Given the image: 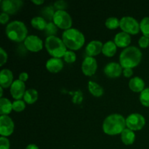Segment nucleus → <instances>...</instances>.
Instances as JSON below:
<instances>
[{
	"instance_id": "obj_1",
	"label": "nucleus",
	"mask_w": 149,
	"mask_h": 149,
	"mask_svg": "<svg viewBox=\"0 0 149 149\" xmlns=\"http://www.w3.org/2000/svg\"><path fill=\"white\" fill-rule=\"evenodd\" d=\"M126 119L122 115L113 113L105 119L103 123V132L109 135H114L122 133L125 129Z\"/></svg>"
},
{
	"instance_id": "obj_2",
	"label": "nucleus",
	"mask_w": 149,
	"mask_h": 149,
	"mask_svg": "<svg viewBox=\"0 0 149 149\" xmlns=\"http://www.w3.org/2000/svg\"><path fill=\"white\" fill-rule=\"evenodd\" d=\"M142 58V52L135 46L127 47L120 54L119 61L122 67L132 68L140 63Z\"/></svg>"
},
{
	"instance_id": "obj_3",
	"label": "nucleus",
	"mask_w": 149,
	"mask_h": 149,
	"mask_svg": "<svg viewBox=\"0 0 149 149\" xmlns=\"http://www.w3.org/2000/svg\"><path fill=\"white\" fill-rule=\"evenodd\" d=\"M62 40L66 47L77 50L84 45L85 39L84 34L80 31L71 28L64 31L62 35Z\"/></svg>"
},
{
	"instance_id": "obj_4",
	"label": "nucleus",
	"mask_w": 149,
	"mask_h": 149,
	"mask_svg": "<svg viewBox=\"0 0 149 149\" xmlns=\"http://www.w3.org/2000/svg\"><path fill=\"white\" fill-rule=\"evenodd\" d=\"M6 33L9 39L16 42H20L27 37L28 30L23 22L14 20L10 22L6 27Z\"/></svg>"
},
{
	"instance_id": "obj_5",
	"label": "nucleus",
	"mask_w": 149,
	"mask_h": 149,
	"mask_svg": "<svg viewBox=\"0 0 149 149\" xmlns=\"http://www.w3.org/2000/svg\"><path fill=\"white\" fill-rule=\"evenodd\" d=\"M45 47L49 55L54 58H61L66 52V46L62 39L56 36H47L45 40Z\"/></svg>"
},
{
	"instance_id": "obj_6",
	"label": "nucleus",
	"mask_w": 149,
	"mask_h": 149,
	"mask_svg": "<svg viewBox=\"0 0 149 149\" xmlns=\"http://www.w3.org/2000/svg\"><path fill=\"white\" fill-rule=\"evenodd\" d=\"M53 23L58 27L67 30L71 29L72 19L71 15L65 10H56L53 17Z\"/></svg>"
},
{
	"instance_id": "obj_7",
	"label": "nucleus",
	"mask_w": 149,
	"mask_h": 149,
	"mask_svg": "<svg viewBox=\"0 0 149 149\" xmlns=\"http://www.w3.org/2000/svg\"><path fill=\"white\" fill-rule=\"evenodd\" d=\"M120 28L124 32L131 34H136L141 29L138 20L130 16H125L121 19Z\"/></svg>"
},
{
	"instance_id": "obj_8",
	"label": "nucleus",
	"mask_w": 149,
	"mask_h": 149,
	"mask_svg": "<svg viewBox=\"0 0 149 149\" xmlns=\"http://www.w3.org/2000/svg\"><path fill=\"white\" fill-rule=\"evenodd\" d=\"M146 119L143 115L134 113L129 115L126 119V126L132 131L140 130L144 127Z\"/></svg>"
},
{
	"instance_id": "obj_9",
	"label": "nucleus",
	"mask_w": 149,
	"mask_h": 149,
	"mask_svg": "<svg viewBox=\"0 0 149 149\" xmlns=\"http://www.w3.org/2000/svg\"><path fill=\"white\" fill-rule=\"evenodd\" d=\"M14 131V122L7 115L0 116V134L1 136L7 137Z\"/></svg>"
},
{
	"instance_id": "obj_10",
	"label": "nucleus",
	"mask_w": 149,
	"mask_h": 149,
	"mask_svg": "<svg viewBox=\"0 0 149 149\" xmlns=\"http://www.w3.org/2000/svg\"><path fill=\"white\" fill-rule=\"evenodd\" d=\"M21 0H3L1 1V10L3 13L13 15L17 13L23 6Z\"/></svg>"
},
{
	"instance_id": "obj_11",
	"label": "nucleus",
	"mask_w": 149,
	"mask_h": 149,
	"mask_svg": "<svg viewBox=\"0 0 149 149\" xmlns=\"http://www.w3.org/2000/svg\"><path fill=\"white\" fill-rule=\"evenodd\" d=\"M24 45L29 50L32 52H38L43 47V42L39 36L29 35L24 40Z\"/></svg>"
},
{
	"instance_id": "obj_12",
	"label": "nucleus",
	"mask_w": 149,
	"mask_h": 149,
	"mask_svg": "<svg viewBox=\"0 0 149 149\" xmlns=\"http://www.w3.org/2000/svg\"><path fill=\"white\" fill-rule=\"evenodd\" d=\"M26 90V85L23 81L20 79H17L13 81L12 85L10 86V93L13 98L16 100H20L24 96Z\"/></svg>"
},
{
	"instance_id": "obj_13",
	"label": "nucleus",
	"mask_w": 149,
	"mask_h": 149,
	"mask_svg": "<svg viewBox=\"0 0 149 149\" xmlns=\"http://www.w3.org/2000/svg\"><path fill=\"white\" fill-rule=\"evenodd\" d=\"M97 68V61L93 57H86L81 64L83 73L87 76H93Z\"/></svg>"
},
{
	"instance_id": "obj_14",
	"label": "nucleus",
	"mask_w": 149,
	"mask_h": 149,
	"mask_svg": "<svg viewBox=\"0 0 149 149\" xmlns=\"http://www.w3.org/2000/svg\"><path fill=\"white\" fill-rule=\"evenodd\" d=\"M122 65L116 62L109 63L104 68V73L106 75L111 78L119 77L122 74Z\"/></svg>"
},
{
	"instance_id": "obj_15",
	"label": "nucleus",
	"mask_w": 149,
	"mask_h": 149,
	"mask_svg": "<svg viewBox=\"0 0 149 149\" xmlns=\"http://www.w3.org/2000/svg\"><path fill=\"white\" fill-rule=\"evenodd\" d=\"M13 74L10 69L4 68L0 72V85L3 88H7L13 83Z\"/></svg>"
},
{
	"instance_id": "obj_16",
	"label": "nucleus",
	"mask_w": 149,
	"mask_h": 149,
	"mask_svg": "<svg viewBox=\"0 0 149 149\" xmlns=\"http://www.w3.org/2000/svg\"><path fill=\"white\" fill-rule=\"evenodd\" d=\"M103 43L100 41H91L86 47V53L90 57H93L100 53L103 49Z\"/></svg>"
},
{
	"instance_id": "obj_17",
	"label": "nucleus",
	"mask_w": 149,
	"mask_h": 149,
	"mask_svg": "<svg viewBox=\"0 0 149 149\" xmlns=\"http://www.w3.org/2000/svg\"><path fill=\"white\" fill-rule=\"evenodd\" d=\"M46 68L52 73L59 72L63 68V62L61 58H52L47 61Z\"/></svg>"
},
{
	"instance_id": "obj_18",
	"label": "nucleus",
	"mask_w": 149,
	"mask_h": 149,
	"mask_svg": "<svg viewBox=\"0 0 149 149\" xmlns=\"http://www.w3.org/2000/svg\"><path fill=\"white\" fill-rule=\"evenodd\" d=\"M114 42L117 47H126L130 44L131 37L129 33H126V32H119L115 36Z\"/></svg>"
},
{
	"instance_id": "obj_19",
	"label": "nucleus",
	"mask_w": 149,
	"mask_h": 149,
	"mask_svg": "<svg viewBox=\"0 0 149 149\" xmlns=\"http://www.w3.org/2000/svg\"><path fill=\"white\" fill-rule=\"evenodd\" d=\"M129 87L132 91L139 93V92H142L144 90L145 83L142 79L138 77H135L130 79L129 82Z\"/></svg>"
},
{
	"instance_id": "obj_20",
	"label": "nucleus",
	"mask_w": 149,
	"mask_h": 149,
	"mask_svg": "<svg viewBox=\"0 0 149 149\" xmlns=\"http://www.w3.org/2000/svg\"><path fill=\"white\" fill-rule=\"evenodd\" d=\"M121 139L125 145H131L135 141V135L129 128H125L121 133Z\"/></svg>"
},
{
	"instance_id": "obj_21",
	"label": "nucleus",
	"mask_w": 149,
	"mask_h": 149,
	"mask_svg": "<svg viewBox=\"0 0 149 149\" xmlns=\"http://www.w3.org/2000/svg\"><path fill=\"white\" fill-rule=\"evenodd\" d=\"M116 45L113 41H108L103 45V49H102V52L103 55L108 57H112L115 55L116 52Z\"/></svg>"
},
{
	"instance_id": "obj_22",
	"label": "nucleus",
	"mask_w": 149,
	"mask_h": 149,
	"mask_svg": "<svg viewBox=\"0 0 149 149\" xmlns=\"http://www.w3.org/2000/svg\"><path fill=\"white\" fill-rule=\"evenodd\" d=\"M13 109V103L9 99L6 97H1L0 99V113L1 115H7L11 112Z\"/></svg>"
},
{
	"instance_id": "obj_23",
	"label": "nucleus",
	"mask_w": 149,
	"mask_h": 149,
	"mask_svg": "<svg viewBox=\"0 0 149 149\" xmlns=\"http://www.w3.org/2000/svg\"><path fill=\"white\" fill-rule=\"evenodd\" d=\"M88 89L90 93L95 97H100L103 94V92H104L103 88L100 84L93 81H89Z\"/></svg>"
},
{
	"instance_id": "obj_24",
	"label": "nucleus",
	"mask_w": 149,
	"mask_h": 149,
	"mask_svg": "<svg viewBox=\"0 0 149 149\" xmlns=\"http://www.w3.org/2000/svg\"><path fill=\"white\" fill-rule=\"evenodd\" d=\"M38 98V92L35 89H29L25 93L23 99L29 104H32L36 101Z\"/></svg>"
},
{
	"instance_id": "obj_25",
	"label": "nucleus",
	"mask_w": 149,
	"mask_h": 149,
	"mask_svg": "<svg viewBox=\"0 0 149 149\" xmlns=\"http://www.w3.org/2000/svg\"><path fill=\"white\" fill-rule=\"evenodd\" d=\"M31 23L32 26L38 30H45L47 25V20L41 16H36V17H33Z\"/></svg>"
},
{
	"instance_id": "obj_26",
	"label": "nucleus",
	"mask_w": 149,
	"mask_h": 149,
	"mask_svg": "<svg viewBox=\"0 0 149 149\" xmlns=\"http://www.w3.org/2000/svg\"><path fill=\"white\" fill-rule=\"evenodd\" d=\"M55 7H52V6H47V7H44L42 10V17L45 19V20H53L54 15H55V10H54Z\"/></svg>"
},
{
	"instance_id": "obj_27",
	"label": "nucleus",
	"mask_w": 149,
	"mask_h": 149,
	"mask_svg": "<svg viewBox=\"0 0 149 149\" xmlns=\"http://www.w3.org/2000/svg\"><path fill=\"white\" fill-rule=\"evenodd\" d=\"M140 27L143 36L149 38V17H145L142 19Z\"/></svg>"
},
{
	"instance_id": "obj_28",
	"label": "nucleus",
	"mask_w": 149,
	"mask_h": 149,
	"mask_svg": "<svg viewBox=\"0 0 149 149\" xmlns=\"http://www.w3.org/2000/svg\"><path fill=\"white\" fill-rule=\"evenodd\" d=\"M106 26L109 29H115L120 26V20H119L117 17H109L106 21Z\"/></svg>"
},
{
	"instance_id": "obj_29",
	"label": "nucleus",
	"mask_w": 149,
	"mask_h": 149,
	"mask_svg": "<svg viewBox=\"0 0 149 149\" xmlns=\"http://www.w3.org/2000/svg\"><path fill=\"white\" fill-rule=\"evenodd\" d=\"M58 26L55 24L54 23L52 22H49L47 23L46 28L44 31H45V34L47 35V36H55V34L58 32V29H57Z\"/></svg>"
},
{
	"instance_id": "obj_30",
	"label": "nucleus",
	"mask_w": 149,
	"mask_h": 149,
	"mask_svg": "<svg viewBox=\"0 0 149 149\" xmlns=\"http://www.w3.org/2000/svg\"><path fill=\"white\" fill-rule=\"evenodd\" d=\"M140 101L146 107H149V87L146 88L140 95Z\"/></svg>"
},
{
	"instance_id": "obj_31",
	"label": "nucleus",
	"mask_w": 149,
	"mask_h": 149,
	"mask_svg": "<svg viewBox=\"0 0 149 149\" xmlns=\"http://www.w3.org/2000/svg\"><path fill=\"white\" fill-rule=\"evenodd\" d=\"M26 108L25 101L22 100H16L13 103V109L15 111L20 112L23 111Z\"/></svg>"
},
{
	"instance_id": "obj_32",
	"label": "nucleus",
	"mask_w": 149,
	"mask_h": 149,
	"mask_svg": "<svg viewBox=\"0 0 149 149\" xmlns=\"http://www.w3.org/2000/svg\"><path fill=\"white\" fill-rule=\"evenodd\" d=\"M64 61L66 63H74L77 59V55L74 51L71 50H67L65 52V55H64Z\"/></svg>"
},
{
	"instance_id": "obj_33",
	"label": "nucleus",
	"mask_w": 149,
	"mask_h": 149,
	"mask_svg": "<svg viewBox=\"0 0 149 149\" xmlns=\"http://www.w3.org/2000/svg\"><path fill=\"white\" fill-rule=\"evenodd\" d=\"M83 100V96H82V93L80 90H77L75 93H74V97H73V102L74 103H77V104H79L81 103Z\"/></svg>"
},
{
	"instance_id": "obj_34",
	"label": "nucleus",
	"mask_w": 149,
	"mask_h": 149,
	"mask_svg": "<svg viewBox=\"0 0 149 149\" xmlns=\"http://www.w3.org/2000/svg\"><path fill=\"white\" fill-rule=\"evenodd\" d=\"M67 6H68L67 3L63 0L55 1V4H54V7L57 9V10H64L67 8Z\"/></svg>"
},
{
	"instance_id": "obj_35",
	"label": "nucleus",
	"mask_w": 149,
	"mask_h": 149,
	"mask_svg": "<svg viewBox=\"0 0 149 149\" xmlns=\"http://www.w3.org/2000/svg\"><path fill=\"white\" fill-rule=\"evenodd\" d=\"M0 149H10V141L6 137L0 138Z\"/></svg>"
},
{
	"instance_id": "obj_36",
	"label": "nucleus",
	"mask_w": 149,
	"mask_h": 149,
	"mask_svg": "<svg viewBox=\"0 0 149 149\" xmlns=\"http://www.w3.org/2000/svg\"><path fill=\"white\" fill-rule=\"evenodd\" d=\"M138 44L141 47L146 48L147 47H149V38L145 36H142L138 41Z\"/></svg>"
},
{
	"instance_id": "obj_37",
	"label": "nucleus",
	"mask_w": 149,
	"mask_h": 149,
	"mask_svg": "<svg viewBox=\"0 0 149 149\" xmlns=\"http://www.w3.org/2000/svg\"><path fill=\"white\" fill-rule=\"evenodd\" d=\"M7 60V54L2 47L0 48V65H3Z\"/></svg>"
},
{
	"instance_id": "obj_38",
	"label": "nucleus",
	"mask_w": 149,
	"mask_h": 149,
	"mask_svg": "<svg viewBox=\"0 0 149 149\" xmlns=\"http://www.w3.org/2000/svg\"><path fill=\"white\" fill-rule=\"evenodd\" d=\"M10 19V17H9L8 14L5 13H2L0 15V23L1 24H5L6 23H7Z\"/></svg>"
},
{
	"instance_id": "obj_39",
	"label": "nucleus",
	"mask_w": 149,
	"mask_h": 149,
	"mask_svg": "<svg viewBox=\"0 0 149 149\" xmlns=\"http://www.w3.org/2000/svg\"><path fill=\"white\" fill-rule=\"evenodd\" d=\"M123 74L125 77H130L133 74V71L132 68H125V70L123 71Z\"/></svg>"
},
{
	"instance_id": "obj_40",
	"label": "nucleus",
	"mask_w": 149,
	"mask_h": 149,
	"mask_svg": "<svg viewBox=\"0 0 149 149\" xmlns=\"http://www.w3.org/2000/svg\"><path fill=\"white\" fill-rule=\"evenodd\" d=\"M29 79V74L26 72H22L20 73V75H19V79L22 81H26V80H28Z\"/></svg>"
},
{
	"instance_id": "obj_41",
	"label": "nucleus",
	"mask_w": 149,
	"mask_h": 149,
	"mask_svg": "<svg viewBox=\"0 0 149 149\" xmlns=\"http://www.w3.org/2000/svg\"><path fill=\"white\" fill-rule=\"evenodd\" d=\"M26 149H39V148L35 144H29V145L27 146Z\"/></svg>"
},
{
	"instance_id": "obj_42",
	"label": "nucleus",
	"mask_w": 149,
	"mask_h": 149,
	"mask_svg": "<svg viewBox=\"0 0 149 149\" xmlns=\"http://www.w3.org/2000/svg\"><path fill=\"white\" fill-rule=\"evenodd\" d=\"M32 2L34 3L35 4H37V5H39V4H42L45 2L44 0H32Z\"/></svg>"
},
{
	"instance_id": "obj_43",
	"label": "nucleus",
	"mask_w": 149,
	"mask_h": 149,
	"mask_svg": "<svg viewBox=\"0 0 149 149\" xmlns=\"http://www.w3.org/2000/svg\"><path fill=\"white\" fill-rule=\"evenodd\" d=\"M0 90H1V93H0V97H2L3 95V87H0Z\"/></svg>"
}]
</instances>
